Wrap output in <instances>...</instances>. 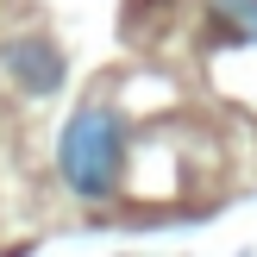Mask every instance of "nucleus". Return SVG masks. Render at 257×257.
I'll return each instance as SVG.
<instances>
[{
	"instance_id": "obj_2",
	"label": "nucleus",
	"mask_w": 257,
	"mask_h": 257,
	"mask_svg": "<svg viewBox=\"0 0 257 257\" xmlns=\"http://www.w3.org/2000/svg\"><path fill=\"white\" fill-rule=\"evenodd\" d=\"M0 69L13 75V88H19V94L44 100V94H57V88H63L69 63H63V50L50 44V38L25 32V38H7V44H0Z\"/></svg>"
},
{
	"instance_id": "obj_1",
	"label": "nucleus",
	"mask_w": 257,
	"mask_h": 257,
	"mask_svg": "<svg viewBox=\"0 0 257 257\" xmlns=\"http://www.w3.org/2000/svg\"><path fill=\"white\" fill-rule=\"evenodd\" d=\"M125 170V113L113 100H82L57 132V176L75 201H107Z\"/></svg>"
},
{
	"instance_id": "obj_3",
	"label": "nucleus",
	"mask_w": 257,
	"mask_h": 257,
	"mask_svg": "<svg viewBox=\"0 0 257 257\" xmlns=\"http://www.w3.org/2000/svg\"><path fill=\"white\" fill-rule=\"evenodd\" d=\"M226 44H257V0H207Z\"/></svg>"
}]
</instances>
